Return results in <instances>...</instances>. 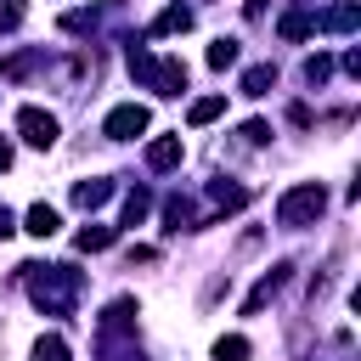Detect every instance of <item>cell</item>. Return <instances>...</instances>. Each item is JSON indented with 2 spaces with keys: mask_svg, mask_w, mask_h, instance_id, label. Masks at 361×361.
Wrapping results in <instances>:
<instances>
[{
  "mask_svg": "<svg viewBox=\"0 0 361 361\" xmlns=\"http://www.w3.org/2000/svg\"><path fill=\"white\" fill-rule=\"evenodd\" d=\"M56 226H62V214H56L51 203H34V209L23 214V231H34V237H56Z\"/></svg>",
  "mask_w": 361,
  "mask_h": 361,
  "instance_id": "obj_11",
  "label": "cell"
},
{
  "mask_svg": "<svg viewBox=\"0 0 361 361\" xmlns=\"http://www.w3.org/2000/svg\"><path fill=\"white\" fill-rule=\"evenodd\" d=\"M28 68H34V51H17V56H6V62H0V73H6V79H23Z\"/></svg>",
  "mask_w": 361,
  "mask_h": 361,
  "instance_id": "obj_25",
  "label": "cell"
},
{
  "mask_svg": "<svg viewBox=\"0 0 361 361\" xmlns=\"http://www.w3.org/2000/svg\"><path fill=\"white\" fill-rule=\"evenodd\" d=\"M130 73H135V79L152 90V79H158V56H152L147 45H130Z\"/></svg>",
  "mask_w": 361,
  "mask_h": 361,
  "instance_id": "obj_17",
  "label": "cell"
},
{
  "mask_svg": "<svg viewBox=\"0 0 361 361\" xmlns=\"http://www.w3.org/2000/svg\"><path fill=\"white\" fill-rule=\"evenodd\" d=\"M113 237H118L113 226H96V220H90V226H79L73 248H79V254H102V248H113Z\"/></svg>",
  "mask_w": 361,
  "mask_h": 361,
  "instance_id": "obj_12",
  "label": "cell"
},
{
  "mask_svg": "<svg viewBox=\"0 0 361 361\" xmlns=\"http://www.w3.org/2000/svg\"><path fill=\"white\" fill-rule=\"evenodd\" d=\"M226 113V96H197L192 107H186V124H214Z\"/></svg>",
  "mask_w": 361,
  "mask_h": 361,
  "instance_id": "obj_18",
  "label": "cell"
},
{
  "mask_svg": "<svg viewBox=\"0 0 361 361\" xmlns=\"http://www.w3.org/2000/svg\"><path fill=\"white\" fill-rule=\"evenodd\" d=\"M147 209H152V197H147V192L135 186V192L124 197V226H141V220H147Z\"/></svg>",
  "mask_w": 361,
  "mask_h": 361,
  "instance_id": "obj_24",
  "label": "cell"
},
{
  "mask_svg": "<svg viewBox=\"0 0 361 361\" xmlns=\"http://www.w3.org/2000/svg\"><path fill=\"white\" fill-rule=\"evenodd\" d=\"M186 28H192V11L186 6H164L158 23H152V34H186Z\"/></svg>",
  "mask_w": 361,
  "mask_h": 361,
  "instance_id": "obj_15",
  "label": "cell"
},
{
  "mask_svg": "<svg viewBox=\"0 0 361 361\" xmlns=\"http://www.w3.org/2000/svg\"><path fill=\"white\" fill-rule=\"evenodd\" d=\"M147 124H152V113H147L141 102H124V107L107 113L102 135H107V141H135V135H147Z\"/></svg>",
  "mask_w": 361,
  "mask_h": 361,
  "instance_id": "obj_3",
  "label": "cell"
},
{
  "mask_svg": "<svg viewBox=\"0 0 361 361\" xmlns=\"http://www.w3.org/2000/svg\"><path fill=\"white\" fill-rule=\"evenodd\" d=\"M192 226H197L192 197H169V203H164V231H192Z\"/></svg>",
  "mask_w": 361,
  "mask_h": 361,
  "instance_id": "obj_10",
  "label": "cell"
},
{
  "mask_svg": "<svg viewBox=\"0 0 361 361\" xmlns=\"http://www.w3.org/2000/svg\"><path fill=\"white\" fill-rule=\"evenodd\" d=\"M322 209H327V186H322V180H299V186H288V192L276 197V226H288V231L316 226Z\"/></svg>",
  "mask_w": 361,
  "mask_h": 361,
  "instance_id": "obj_2",
  "label": "cell"
},
{
  "mask_svg": "<svg viewBox=\"0 0 361 361\" xmlns=\"http://www.w3.org/2000/svg\"><path fill=\"white\" fill-rule=\"evenodd\" d=\"M130 327H135V299H113V305L102 310V327H96V333H102V338H118V333H130Z\"/></svg>",
  "mask_w": 361,
  "mask_h": 361,
  "instance_id": "obj_7",
  "label": "cell"
},
{
  "mask_svg": "<svg viewBox=\"0 0 361 361\" xmlns=\"http://www.w3.org/2000/svg\"><path fill=\"white\" fill-rule=\"evenodd\" d=\"M6 169H11V141L0 135V175H6Z\"/></svg>",
  "mask_w": 361,
  "mask_h": 361,
  "instance_id": "obj_29",
  "label": "cell"
},
{
  "mask_svg": "<svg viewBox=\"0 0 361 361\" xmlns=\"http://www.w3.org/2000/svg\"><path fill=\"white\" fill-rule=\"evenodd\" d=\"M254 355V344L243 338V333H226V338H214V361H248Z\"/></svg>",
  "mask_w": 361,
  "mask_h": 361,
  "instance_id": "obj_19",
  "label": "cell"
},
{
  "mask_svg": "<svg viewBox=\"0 0 361 361\" xmlns=\"http://www.w3.org/2000/svg\"><path fill=\"white\" fill-rule=\"evenodd\" d=\"M276 34H282V39H310V34H316V17H310V11H282Z\"/></svg>",
  "mask_w": 361,
  "mask_h": 361,
  "instance_id": "obj_13",
  "label": "cell"
},
{
  "mask_svg": "<svg viewBox=\"0 0 361 361\" xmlns=\"http://www.w3.org/2000/svg\"><path fill=\"white\" fill-rule=\"evenodd\" d=\"M259 11H265V0H248V17H259Z\"/></svg>",
  "mask_w": 361,
  "mask_h": 361,
  "instance_id": "obj_30",
  "label": "cell"
},
{
  "mask_svg": "<svg viewBox=\"0 0 361 361\" xmlns=\"http://www.w3.org/2000/svg\"><path fill=\"white\" fill-rule=\"evenodd\" d=\"M17 135L45 152V147H56V118H51L45 107H23V113H17Z\"/></svg>",
  "mask_w": 361,
  "mask_h": 361,
  "instance_id": "obj_4",
  "label": "cell"
},
{
  "mask_svg": "<svg viewBox=\"0 0 361 361\" xmlns=\"http://www.w3.org/2000/svg\"><path fill=\"white\" fill-rule=\"evenodd\" d=\"M282 282H288V265H271V271H265V276L254 282V293L243 299V316H259V310H265V305L276 299V288H282Z\"/></svg>",
  "mask_w": 361,
  "mask_h": 361,
  "instance_id": "obj_6",
  "label": "cell"
},
{
  "mask_svg": "<svg viewBox=\"0 0 361 361\" xmlns=\"http://www.w3.org/2000/svg\"><path fill=\"white\" fill-rule=\"evenodd\" d=\"M243 141H248V147H265V141H271V124H265V118H248V124H243Z\"/></svg>",
  "mask_w": 361,
  "mask_h": 361,
  "instance_id": "obj_26",
  "label": "cell"
},
{
  "mask_svg": "<svg viewBox=\"0 0 361 361\" xmlns=\"http://www.w3.org/2000/svg\"><path fill=\"white\" fill-rule=\"evenodd\" d=\"M180 158H186V147H180V135H152L147 141V169H180Z\"/></svg>",
  "mask_w": 361,
  "mask_h": 361,
  "instance_id": "obj_5",
  "label": "cell"
},
{
  "mask_svg": "<svg viewBox=\"0 0 361 361\" xmlns=\"http://www.w3.org/2000/svg\"><path fill=\"white\" fill-rule=\"evenodd\" d=\"M355 23H361V11H355V6H350V0H344V6H333V11H327V17H316V28H333V34H350V28H355Z\"/></svg>",
  "mask_w": 361,
  "mask_h": 361,
  "instance_id": "obj_16",
  "label": "cell"
},
{
  "mask_svg": "<svg viewBox=\"0 0 361 361\" xmlns=\"http://www.w3.org/2000/svg\"><path fill=\"white\" fill-rule=\"evenodd\" d=\"M152 90H158V96H180V90H186V62H180V56H164Z\"/></svg>",
  "mask_w": 361,
  "mask_h": 361,
  "instance_id": "obj_8",
  "label": "cell"
},
{
  "mask_svg": "<svg viewBox=\"0 0 361 361\" xmlns=\"http://www.w3.org/2000/svg\"><path fill=\"white\" fill-rule=\"evenodd\" d=\"M299 73H305V85H327V73H333V56H322V51H316V56H305V68H299Z\"/></svg>",
  "mask_w": 361,
  "mask_h": 361,
  "instance_id": "obj_22",
  "label": "cell"
},
{
  "mask_svg": "<svg viewBox=\"0 0 361 361\" xmlns=\"http://www.w3.org/2000/svg\"><path fill=\"white\" fill-rule=\"evenodd\" d=\"M209 197H214L220 209H243V203H248V192H243V186H226V180H214V186H209Z\"/></svg>",
  "mask_w": 361,
  "mask_h": 361,
  "instance_id": "obj_23",
  "label": "cell"
},
{
  "mask_svg": "<svg viewBox=\"0 0 361 361\" xmlns=\"http://www.w3.org/2000/svg\"><path fill=\"white\" fill-rule=\"evenodd\" d=\"M231 62H237V39H214V45H209V68H214V73H226Z\"/></svg>",
  "mask_w": 361,
  "mask_h": 361,
  "instance_id": "obj_21",
  "label": "cell"
},
{
  "mask_svg": "<svg viewBox=\"0 0 361 361\" xmlns=\"http://www.w3.org/2000/svg\"><path fill=\"white\" fill-rule=\"evenodd\" d=\"M271 85H276V68H271V62H259V68L243 73V96H265Z\"/></svg>",
  "mask_w": 361,
  "mask_h": 361,
  "instance_id": "obj_20",
  "label": "cell"
},
{
  "mask_svg": "<svg viewBox=\"0 0 361 361\" xmlns=\"http://www.w3.org/2000/svg\"><path fill=\"white\" fill-rule=\"evenodd\" d=\"M11 231H17V220H11V209L0 203V237H11Z\"/></svg>",
  "mask_w": 361,
  "mask_h": 361,
  "instance_id": "obj_28",
  "label": "cell"
},
{
  "mask_svg": "<svg viewBox=\"0 0 361 361\" xmlns=\"http://www.w3.org/2000/svg\"><path fill=\"white\" fill-rule=\"evenodd\" d=\"M107 197H113V180H107V175H96V180H79V186H73V209H85V214H90V209H102Z\"/></svg>",
  "mask_w": 361,
  "mask_h": 361,
  "instance_id": "obj_9",
  "label": "cell"
},
{
  "mask_svg": "<svg viewBox=\"0 0 361 361\" xmlns=\"http://www.w3.org/2000/svg\"><path fill=\"white\" fill-rule=\"evenodd\" d=\"M23 11H28V0H0V28H17Z\"/></svg>",
  "mask_w": 361,
  "mask_h": 361,
  "instance_id": "obj_27",
  "label": "cell"
},
{
  "mask_svg": "<svg viewBox=\"0 0 361 361\" xmlns=\"http://www.w3.org/2000/svg\"><path fill=\"white\" fill-rule=\"evenodd\" d=\"M28 271V299L45 310V316H68L73 299H79V265H23Z\"/></svg>",
  "mask_w": 361,
  "mask_h": 361,
  "instance_id": "obj_1",
  "label": "cell"
},
{
  "mask_svg": "<svg viewBox=\"0 0 361 361\" xmlns=\"http://www.w3.org/2000/svg\"><path fill=\"white\" fill-rule=\"evenodd\" d=\"M34 361H73V350H68L62 333H39L34 338Z\"/></svg>",
  "mask_w": 361,
  "mask_h": 361,
  "instance_id": "obj_14",
  "label": "cell"
}]
</instances>
